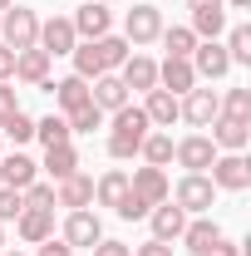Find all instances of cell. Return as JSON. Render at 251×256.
Wrapping results in <instances>:
<instances>
[{
    "label": "cell",
    "instance_id": "cell-30",
    "mask_svg": "<svg viewBox=\"0 0 251 256\" xmlns=\"http://www.w3.org/2000/svg\"><path fill=\"white\" fill-rule=\"evenodd\" d=\"M197 40H217L222 30H226V10L222 5H212V10H192V25H188Z\"/></svg>",
    "mask_w": 251,
    "mask_h": 256
},
{
    "label": "cell",
    "instance_id": "cell-38",
    "mask_svg": "<svg viewBox=\"0 0 251 256\" xmlns=\"http://www.w3.org/2000/svg\"><path fill=\"white\" fill-rule=\"evenodd\" d=\"M25 207H44V212H54V182H30V188H25Z\"/></svg>",
    "mask_w": 251,
    "mask_h": 256
},
{
    "label": "cell",
    "instance_id": "cell-18",
    "mask_svg": "<svg viewBox=\"0 0 251 256\" xmlns=\"http://www.w3.org/2000/svg\"><path fill=\"white\" fill-rule=\"evenodd\" d=\"M89 98H94L98 114H118V108L128 104V89H124V79H118V74H98L94 84H89Z\"/></svg>",
    "mask_w": 251,
    "mask_h": 256
},
{
    "label": "cell",
    "instance_id": "cell-4",
    "mask_svg": "<svg viewBox=\"0 0 251 256\" xmlns=\"http://www.w3.org/2000/svg\"><path fill=\"white\" fill-rule=\"evenodd\" d=\"M207 178H212L217 192H246L251 188V162L242 153H217L212 168H207Z\"/></svg>",
    "mask_w": 251,
    "mask_h": 256
},
{
    "label": "cell",
    "instance_id": "cell-31",
    "mask_svg": "<svg viewBox=\"0 0 251 256\" xmlns=\"http://www.w3.org/2000/svg\"><path fill=\"white\" fill-rule=\"evenodd\" d=\"M34 138H40L44 148H60V143H69V124H64V114H50V118H34Z\"/></svg>",
    "mask_w": 251,
    "mask_h": 256
},
{
    "label": "cell",
    "instance_id": "cell-15",
    "mask_svg": "<svg viewBox=\"0 0 251 256\" xmlns=\"http://www.w3.org/2000/svg\"><path fill=\"white\" fill-rule=\"evenodd\" d=\"M148 222H153V242H178L182 226H188V212L168 197V202H158L153 212H148Z\"/></svg>",
    "mask_w": 251,
    "mask_h": 256
},
{
    "label": "cell",
    "instance_id": "cell-45",
    "mask_svg": "<svg viewBox=\"0 0 251 256\" xmlns=\"http://www.w3.org/2000/svg\"><path fill=\"white\" fill-rule=\"evenodd\" d=\"M212 5H222V0H188V10H212ZM226 10V5H222Z\"/></svg>",
    "mask_w": 251,
    "mask_h": 256
},
{
    "label": "cell",
    "instance_id": "cell-28",
    "mask_svg": "<svg viewBox=\"0 0 251 256\" xmlns=\"http://www.w3.org/2000/svg\"><path fill=\"white\" fill-rule=\"evenodd\" d=\"M158 40H162L168 60H192V50H197V34H192L188 25H172V30L162 25V34H158Z\"/></svg>",
    "mask_w": 251,
    "mask_h": 256
},
{
    "label": "cell",
    "instance_id": "cell-2",
    "mask_svg": "<svg viewBox=\"0 0 251 256\" xmlns=\"http://www.w3.org/2000/svg\"><path fill=\"white\" fill-rule=\"evenodd\" d=\"M148 128H153L148 114H143L138 104H124V108L114 114V124H108V153H114V158H138Z\"/></svg>",
    "mask_w": 251,
    "mask_h": 256
},
{
    "label": "cell",
    "instance_id": "cell-7",
    "mask_svg": "<svg viewBox=\"0 0 251 256\" xmlns=\"http://www.w3.org/2000/svg\"><path fill=\"white\" fill-rule=\"evenodd\" d=\"M50 60L54 54H74V44H79V34H74V20L69 15H50V20H40V40H34Z\"/></svg>",
    "mask_w": 251,
    "mask_h": 256
},
{
    "label": "cell",
    "instance_id": "cell-1",
    "mask_svg": "<svg viewBox=\"0 0 251 256\" xmlns=\"http://www.w3.org/2000/svg\"><path fill=\"white\" fill-rule=\"evenodd\" d=\"M128 54H133V44H128L124 34H104V40H79V44H74V74L94 84L98 74H118V64H124Z\"/></svg>",
    "mask_w": 251,
    "mask_h": 256
},
{
    "label": "cell",
    "instance_id": "cell-24",
    "mask_svg": "<svg viewBox=\"0 0 251 256\" xmlns=\"http://www.w3.org/2000/svg\"><path fill=\"white\" fill-rule=\"evenodd\" d=\"M217 236H222V226L212 222V217H192V222L182 226V236H178V242H182L192 256H202L207 246H212V242H217Z\"/></svg>",
    "mask_w": 251,
    "mask_h": 256
},
{
    "label": "cell",
    "instance_id": "cell-36",
    "mask_svg": "<svg viewBox=\"0 0 251 256\" xmlns=\"http://www.w3.org/2000/svg\"><path fill=\"white\" fill-rule=\"evenodd\" d=\"M0 138H10V143H30V138H34V118L25 114V108H20V114H15L10 124L0 128Z\"/></svg>",
    "mask_w": 251,
    "mask_h": 256
},
{
    "label": "cell",
    "instance_id": "cell-25",
    "mask_svg": "<svg viewBox=\"0 0 251 256\" xmlns=\"http://www.w3.org/2000/svg\"><path fill=\"white\" fill-rule=\"evenodd\" d=\"M143 114H148V124H153V128H172L182 108H178V98L168 94V89H148V104H143Z\"/></svg>",
    "mask_w": 251,
    "mask_h": 256
},
{
    "label": "cell",
    "instance_id": "cell-37",
    "mask_svg": "<svg viewBox=\"0 0 251 256\" xmlns=\"http://www.w3.org/2000/svg\"><path fill=\"white\" fill-rule=\"evenodd\" d=\"M25 212V192H15V188H0V226L5 222H15Z\"/></svg>",
    "mask_w": 251,
    "mask_h": 256
},
{
    "label": "cell",
    "instance_id": "cell-44",
    "mask_svg": "<svg viewBox=\"0 0 251 256\" xmlns=\"http://www.w3.org/2000/svg\"><path fill=\"white\" fill-rule=\"evenodd\" d=\"M133 256H172V242H143Z\"/></svg>",
    "mask_w": 251,
    "mask_h": 256
},
{
    "label": "cell",
    "instance_id": "cell-14",
    "mask_svg": "<svg viewBox=\"0 0 251 256\" xmlns=\"http://www.w3.org/2000/svg\"><path fill=\"white\" fill-rule=\"evenodd\" d=\"M202 79L192 74V60H162L158 64V89H168L172 98H182L188 89H197Z\"/></svg>",
    "mask_w": 251,
    "mask_h": 256
},
{
    "label": "cell",
    "instance_id": "cell-43",
    "mask_svg": "<svg viewBox=\"0 0 251 256\" xmlns=\"http://www.w3.org/2000/svg\"><path fill=\"white\" fill-rule=\"evenodd\" d=\"M5 79H15V50L10 44H0V84Z\"/></svg>",
    "mask_w": 251,
    "mask_h": 256
},
{
    "label": "cell",
    "instance_id": "cell-23",
    "mask_svg": "<svg viewBox=\"0 0 251 256\" xmlns=\"http://www.w3.org/2000/svg\"><path fill=\"white\" fill-rule=\"evenodd\" d=\"M15 79H20V84H44V79H50V54H44L40 44H34V50H20V54H15Z\"/></svg>",
    "mask_w": 251,
    "mask_h": 256
},
{
    "label": "cell",
    "instance_id": "cell-48",
    "mask_svg": "<svg viewBox=\"0 0 251 256\" xmlns=\"http://www.w3.org/2000/svg\"><path fill=\"white\" fill-rule=\"evenodd\" d=\"M0 252H5V226H0Z\"/></svg>",
    "mask_w": 251,
    "mask_h": 256
},
{
    "label": "cell",
    "instance_id": "cell-32",
    "mask_svg": "<svg viewBox=\"0 0 251 256\" xmlns=\"http://www.w3.org/2000/svg\"><path fill=\"white\" fill-rule=\"evenodd\" d=\"M64 124H69V133H94V128H104V114H98L94 98H89V104L69 108V114H64Z\"/></svg>",
    "mask_w": 251,
    "mask_h": 256
},
{
    "label": "cell",
    "instance_id": "cell-46",
    "mask_svg": "<svg viewBox=\"0 0 251 256\" xmlns=\"http://www.w3.org/2000/svg\"><path fill=\"white\" fill-rule=\"evenodd\" d=\"M226 10H251V0H222Z\"/></svg>",
    "mask_w": 251,
    "mask_h": 256
},
{
    "label": "cell",
    "instance_id": "cell-13",
    "mask_svg": "<svg viewBox=\"0 0 251 256\" xmlns=\"http://www.w3.org/2000/svg\"><path fill=\"white\" fill-rule=\"evenodd\" d=\"M212 133H207V138H212V143H217V153H246V143H251V124H236V118H212Z\"/></svg>",
    "mask_w": 251,
    "mask_h": 256
},
{
    "label": "cell",
    "instance_id": "cell-34",
    "mask_svg": "<svg viewBox=\"0 0 251 256\" xmlns=\"http://www.w3.org/2000/svg\"><path fill=\"white\" fill-rule=\"evenodd\" d=\"M226 60L232 64H251V25H232V34H226Z\"/></svg>",
    "mask_w": 251,
    "mask_h": 256
},
{
    "label": "cell",
    "instance_id": "cell-33",
    "mask_svg": "<svg viewBox=\"0 0 251 256\" xmlns=\"http://www.w3.org/2000/svg\"><path fill=\"white\" fill-rule=\"evenodd\" d=\"M222 118L251 124V89H226V94H222Z\"/></svg>",
    "mask_w": 251,
    "mask_h": 256
},
{
    "label": "cell",
    "instance_id": "cell-11",
    "mask_svg": "<svg viewBox=\"0 0 251 256\" xmlns=\"http://www.w3.org/2000/svg\"><path fill=\"white\" fill-rule=\"evenodd\" d=\"M64 242L79 252V246H98L104 242V222H98V212H89V207H79V212H69L64 217Z\"/></svg>",
    "mask_w": 251,
    "mask_h": 256
},
{
    "label": "cell",
    "instance_id": "cell-9",
    "mask_svg": "<svg viewBox=\"0 0 251 256\" xmlns=\"http://www.w3.org/2000/svg\"><path fill=\"white\" fill-rule=\"evenodd\" d=\"M172 158L182 162L188 172H207L212 158H217V143H212L207 133H188V138H178V143H172Z\"/></svg>",
    "mask_w": 251,
    "mask_h": 256
},
{
    "label": "cell",
    "instance_id": "cell-20",
    "mask_svg": "<svg viewBox=\"0 0 251 256\" xmlns=\"http://www.w3.org/2000/svg\"><path fill=\"white\" fill-rule=\"evenodd\" d=\"M40 178V162L25 158V153H10V158H0V188H15V192H25Z\"/></svg>",
    "mask_w": 251,
    "mask_h": 256
},
{
    "label": "cell",
    "instance_id": "cell-5",
    "mask_svg": "<svg viewBox=\"0 0 251 256\" xmlns=\"http://www.w3.org/2000/svg\"><path fill=\"white\" fill-rule=\"evenodd\" d=\"M212 197H217V188H212V178H207V172H188V178L172 188V202H178L188 217H202V212H212Z\"/></svg>",
    "mask_w": 251,
    "mask_h": 256
},
{
    "label": "cell",
    "instance_id": "cell-42",
    "mask_svg": "<svg viewBox=\"0 0 251 256\" xmlns=\"http://www.w3.org/2000/svg\"><path fill=\"white\" fill-rule=\"evenodd\" d=\"M202 256H242V246H236V242H226V236H217V242H212Z\"/></svg>",
    "mask_w": 251,
    "mask_h": 256
},
{
    "label": "cell",
    "instance_id": "cell-12",
    "mask_svg": "<svg viewBox=\"0 0 251 256\" xmlns=\"http://www.w3.org/2000/svg\"><path fill=\"white\" fill-rule=\"evenodd\" d=\"M128 188L138 192L148 207H158V202H168V197H172V182H168V172H162V168H148V162H143V168H133Z\"/></svg>",
    "mask_w": 251,
    "mask_h": 256
},
{
    "label": "cell",
    "instance_id": "cell-35",
    "mask_svg": "<svg viewBox=\"0 0 251 256\" xmlns=\"http://www.w3.org/2000/svg\"><path fill=\"white\" fill-rule=\"evenodd\" d=\"M114 212H118V217H124V222H143V217H148V212H153V207H148V202H143V197H138V192L128 188L124 197H118V207H114Z\"/></svg>",
    "mask_w": 251,
    "mask_h": 256
},
{
    "label": "cell",
    "instance_id": "cell-41",
    "mask_svg": "<svg viewBox=\"0 0 251 256\" xmlns=\"http://www.w3.org/2000/svg\"><path fill=\"white\" fill-rule=\"evenodd\" d=\"M34 256H74V246H69L64 236H60V242L50 236V242H40V252H34Z\"/></svg>",
    "mask_w": 251,
    "mask_h": 256
},
{
    "label": "cell",
    "instance_id": "cell-40",
    "mask_svg": "<svg viewBox=\"0 0 251 256\" xmlns=\"http://www.w3.org/2000/svg\"><path fill=\"white\" fill-rule=\"evenodd\" d=\"M89 252H94V256H133V246H124V242H108V236H104V242H98V246H89Z\"/></svg>",
    "mask_w": 251,
    "mask_h": 256
},
{
    "label": "cell",
    "instance_id": "cell-29",
    "mask_svg": "<svg viewBox=\"0 0 251 256\" xmlns=\"http://www.w3.org/2000/svg\"><path fill=\"white\" fill-rule=\"evenodd\" d=\"M124 192H128V172L108 168V172L94 182V202H98V207H118V197H124Z\"/></svg>",
    "mask_w": 251,
    "mask_h": 256
},
{
    "label": "cell",
    "instance_id": "cell-19",
    "mask_svg": "<svg viewBox=\"0 0 251 256\" xmlns=\"http://www.w3.org/2000/svg\"><path fill=\"white\" fill-rule=\"evenodd\" d=\"M54 202H60V207H69V212L89 207V202H94V178H84V172H69L64 182H54Z\"/></svg>",
    "mask_w": 251,
    "mask_h": 256
},
{
    "label": "cell",
    "instance_id": "cell-6",
    "mask_svg": "<svg viewBox=\"0 0 251 256\" xmlns=\"http://www.w3.org/2000/svg\"><path fill=\"white\" fill-rule=\"evenodd\" d=\"M178 108H182L178 118H188L192 128H207V124L222 114V94H217V89H202V84H197V89H188V94L178 98Z\"/></svg>",
    "mask_w": 251,
    "mask_h": 256
},
{
    "label": "cell",
    "instance_id": "cell-16",
    "mask_svg": "<svg viewBox=\"0 0 251 256\" xmlns=\"http://www.w3.org/2000/svg\"><path fill=\"white\" fill-rule=\"evenodd\" d=\"M108 25H114V10L98 5V0H89V5L74 10V34H79V40H104Z\"/></svg>",
    "mask_w": 251,
    "mask_h": 256
},
{
    "label": "cell",
    "instance_id": "cell-17",
    "mask_svg": "<svg viewBox=\"0 0 251 256\" xmlns=\"http://www.w3.org/2000/svg\"><path fill=\"white\" fill-rule=\"evenodd\" d=\"M15 232H20V242L40 246V242L54 236V212H44V207H25V212L15 217Z\"/></svg>",
    "mask_w": 251,
    "mask_h": 256
},
{
    "label": "cell",
    "instance_id": "cell-27",
    "mask_svg": "<svg viewBox=\"0 0 251 256\" xmlns=\"http://www.w3.org/2000/svg\"><path fill=\"white\" fill-rule=\"evenodd\" d=\"M44 172L64 182L69 172H79V153H74V143H60V148H44Z\"/></svg>",
    "mask_w": 251,
    "mask_h": 256
},
{
    "label": "cell",
    "instance_id": "cell-49",
    "mask_svg": "<svg viewBox=\"0 0 251 256\" xmlns=\"http://www.w3.org/2000/svg\"><path fill=\"white\" fill-rule=\"evenodd\" d=\"M0 256H25V252H0Z\"/></svg>",
    "mask_w": 251,
    "mask_h": 256
},
{
    "label": "cell",
    "instance_id": "cell-8",
    "mask_svg": "<svg viewBox=\"0 0 251 256\" xmlns=\"http://www.w3.org/2000/svg\"><path fill=\"white\" fill-rule=\"evenodd\" d=\"M162 34V10L158 5H133L124 15V40L128 44H153Z\"/></svg>",
    "mask_w": 251,
    "mask_h": 256
},
{
    "label": "cell",
    "instance_id": "cell-21",
    "mask_svg": "<svg viewBox=\"0 0 251 256\" xmlns=\"http://www.w3.org/2000/svg\"><path fill=\"white\" fill-rule=\"evenodd\" d=\"M118 79H124V89H158V64L148 60V54H128L124 64H118Z\"/></svg>",
    "mask_w": 251,
    "mask_h": 256
},
{
    "label": "cell",
    "instance_id": "cell-3",
    "mask_svg": "<svg viewBox=\"0 0 251 256\" xmlns=\"http://www.w3.org/2000/svg\"><path fill=\"white\" fill-rule=\"evenodd\" d=\"M34 40H40V15L30 5H10L0 15V44H10L20 54V50H34Z\"/></svg>",
    "mask_w": 251,
    "mask_h": 256
},
{
    "label": "cell",
    "instance_id": "cell-22",
    "mask_svg": "<svg viewBox=\"0 0 251 256\" xmlns=\"http://www.w3.org/2000/svg\"><path fill=\"white\" fill-rule=\"evenodd\" d=\"M40 89H50V94H54V104H60L64 114H69V108H79V104H89V79H79V74H69V79H54V84L44 79Z\"/></svg>",
    "mask_w": 251,
    "mask_h": 256
},
{
    "label": "cell",
    "instance_id": "cell-26",
    "mask_svg": "<svg viewBox=\"0 0 251 256\" xmlns=\"http://www.w3.org/2000/svg\"><path fill=\"white\" fill-rule=\"evenodd\" d=\"M138 158L148 162V168H168V162H172V133H162V128H148V138H143Z\"/></svg>",
    "mask_w": 251,
    "mask_h": 256
},
{
    "label": "cell",
    "instance_id": "cell-10",
    "mask_svg": "<svg viewBox=\"0 0 251 256\" xmlns=\"http://www.w3.org/2000/svg\"><path fill=\"white\" fill-rule=\"evenodd\" d=\"M192 74L207 79V84L232 74V60H226V50H222L217 40H197V50H192Z\"/></svg>",
    "mask_w": 251,
    "mask_h": 256
},
{
    "label": "cell",
    "instance_id": "cell-50",
    "mask_svg": "<svg viewBox=\"0 0 251 256\" xmlns=\"http://www.w3.org/2000/svg\"><path fill=\"white\" fill-rule=\"evenodd\" d=\"M98 5H114V0H98Z\"/></svg>",
    "mask_w": 251,
    "mask_h": 256
},
{
    "label": "cell",
    "instance_id": "cell-39",
    "mask_svg": "<svg viewBox=\"0 0 251 256\" xmlns=\"http://www.w3.org/2000/svg\"><path fill=\"white\" fill-rule=\"evenodd\" d=\"M15 114H20V98H15V89H10V79H5V84H0V128L10 124Z\"/></svg>",
    "mask_w": 251,
    "mask_h": 256
},
{
    "label": "cell",
    "instance_id": "cell-47",
    "mask_svg": "<svg viewBox=\"0 0 251 256\" xmlns=\"http://www.w3.org/2000/svg\"><path fill=\"white\" fill-rule=\"evenodd\" d=\"M10 5H15V0H0V15H5V10H10Z\"/></svg>",
    "mask_w": 251,
    "mask_h": 256
}]
</instances>
